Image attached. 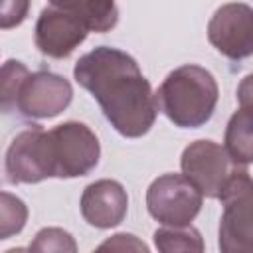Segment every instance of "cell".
Masks as SVG:
<instances>
[{"instance_id":"cell-17","label":"cell","mask_w":253,"mask_h":253,"mask_svg":"<svg viewBox=\"0 0 253 253\" xmlns=\"http://www.w3.org/2000/svg\"><path fill=\"white\" fill-rule=\"evenodd\" d=\"M28 67L18 61V59H8L4 65H2V79H0V85H2V109L8 113L12 111V103H14V97H16V91L20 87V83L24 81V77L28 75Z\"/></svg>"},{"instance_id":"cell-18","label":"cell","mask_w":253,"mask_h":253,"mask_svg":"<svg viewBox=\"0 0 253 253\" xmlns=\"http://www.w3.org/2000/svg\"><path fill=\"white\" fill-rule=\"evenodd\" d=\"M32 0H0V28L10 30L20 26L28 12Z\"/></svg>"},{"instance_id":"cell-20","label":"cell","mask_w":253,"mask_h":253,"mask_svg":"<svg viewBox=\"0 0 253 253\" xmlns=\"http://www.w3.org/2000/svg\"><path fill=\"white\" fill-rule=\"evenodd\" d=\"M239 107H253V73L245 75L237 85Z\"/></svg>"},{"instance_id":"cell-8","label":"cell","mask_w":253,"mask_h":253,"mask_svg":"<svg viewBox=\"0 0 253 253\" xmlns=\"http://www.w3.org/2000/svg\"><path fill=\"white\" fill-rule=\"evenodd\" d=\"M210 43L227 59L253 55V8L243 2L219 6L208 22Z\"/></svg>"},{"instance_id":"cell-15","label":"cell","mask_w":253,"mask_h":253,"mask_svg":"<svg viewBox=\"0 0 253 253\" xmlns=\"http://www.w3.org/2000/svg\"><path fill=\"white\" fill-rule=\"evenodd\" d=\"M0 200V239H8L24 229L28 219V208L20 198L12 196L10 192H2Z\"/></svg>"},{"instance_id":"cell-16","label":"cell","mask_w":253,"mask_h":253,"mask_svg":"<svg viewBox=\"0 0 253 253\" xmlns=\"http://www.w3.org/2000/svg\"><path fill=\"white\" fill-rule=\"evenodd\" d=\"M30 251H77L73 235L61 227H43L36 233L28 247Z\"/></svg>"},{"instance_id":"cell-1","label":"cell","mask_w":253,"mask_h":253,"mask_svg":"<svg viewBox=\"0 0 253 253\" xmlns=\"http://www.w3.org/2000/svg\"><path fill=\"white\" fill-rule=\"evenodd\" d=\"M73 77L93 95L105 119L125 138H138L152 128L158 115L156 93L126 51L99 45L77 59Z\"/></svg>"},{"instance_id":"cell-5","label":"cell","mask_w":253,"mask_h":253,"mask_svg":"<svg viewBox=\"0 0 253 253\" xmlns=\"http://www.w3.org/2000/svg\"><path fill=\"white\" fill-rule=\"evenodd\" d=\"M202 202L204 194L184 174H162L146 190L148 213L162 225H190Z\"/></svg>"},{"instance_id":"cell-6","label":"cell","mask_w":253,"mask_h":253,"mask_svg":"<svg viewBox=\"0 0 253 253\" xmlns=\"http://www.w3.org/2000/svg\"><path fill=\"white\" fill-rule=\"evenodd\" d=\"M180 168L182 174L206 198H219L227 180L245 166L237 164L229 156L225 146L208 138H200L184 148Z\"/></svg>"},{"instance_id":"cell-10","label":"cell","mask_w":253,"mask_h":253,"mask_svg":"<svg viewBox=\"0 0 253 253\" xmlns=\"http://www.w3.org/2000/svg\"><path fill=\"white\" fill-rule=\"evenodd\" d=\"M83 219L97 229L117 227L128 210V196L121 182L103 178L91 182L79 200Z\"/></svg>"},{"instance_id":"cell-9","label":"cell","mask_w":253,"mask_h":253,"mask_svg":"<svg viewBox=\"0 0 253 253\" xmlns=\"http://www.w3.org/2000/svg\"><path fill=\"white\" fill-rule=\"evenodd\" d=\"M89 32L91 30L87 28V24L77 16L55 6H49L43 8L38 16L34 42L43 55L63 59L69 57L75 51V47H79L85 42Z\"/></svg>"},{"instance_id":"cell-7","label":"cell","mask_w":253,"mask_h":253,"mask_svg":"<svg viewBox=\"0 0 253 253\" xmlns=\"http://www.w3.org/2000/svg\"><path fill=\"white\" fill-rule=\"evenodd\" d=\"M73 99L71 83L53 71H34L20 83L12 111H18L26 119H53L63 113Z\"/></svg>"},{"instance_id":"cell-13","label":"cell","mask_w":253,"mask_h":253,"mask_svg":"<svg viewBox=\"0 0 253 253\" xmlns=\"http://www.w3.org/2000/svg\"><path fill=\"white\" fill-rule=\"evenodd\" d=\"M223 142L237 164H253V107H239V111L229 117Z\"/></svg>"},{"instance_id":"cell-2","label":"cell","mask_w":253,"mask_h":253,"mask_svg":"<svg viewBox=\"0 0 253 253\" xmlns=\"http://www.w3.org/2000/svg\"><path fill=\"white\" fill-rule=\"evenodd\" d=\"M219 87L211 71L186 63L166 75L156 91L158 109L180 128L204 126L217 105Z\"/></svg>"},{"instance_id":"cell-12","label":"cell","mask_w":253,"mask_h":253,"mask_svg":"<svg viewBox=\"0 0 253 253\" xmlns=\"http://www.w3.org/2000/svg\"><path fill=\"white\" fill-rule=\"evenodd\" d=\"M51 6L65 10L87 24L91 32H111L119 22V8L115 0H47Z\"/></svg>"},{"instance_id":"cell-4","label":"cell","mask_w":253,"mask_h":253,"mask_svg":"<svg viewBox=\"0 0 253 253\" xmlns=\"http://www.w3.org/2000/svg\"><path fill=\"white\" fill-rule=\"evenodd\" d=\"M223 211L217 245L223 253H253V178L235 172L219 194Z\"/></svg>"},{"instance_id":"cell-11","label":"cell","mask_w":253,"mask_h":253,"mask_svg":"<svg viewBox=\"0 0 253 253\" xmlns=\"http://www.w3.org/2000/svg\"><path fill=\"white\" fill-rule=\"evenodd\" d=\"M42 134L43 128L40 125H32L14 136L4 160L8 184H38L47 178L42 152Z\"/></svg>"},{"instance_id":"cell-3","label":"cell","mask_w":253,"mask_h":253,"mask_svg":"<svg viewBox=\"0 0 253 253\" xmlns=\"http://www.w3.org/2000/svg\"><path fill=\"white\" fill-rule=\"evenodd\" d=\"M101 144L97 134L79 121H65L43 130V160L47 178H79L97 168Z\"/></svg>"},{"instance_id":"cell-19","label":"cell","mask_w":253,"mask_h":253,"mask_svg":"<svg viewBox=\"0 0 253 253\" xmlns=\"http://www.w3.org/2000/svg\"><path fill=\"white\" fill-rule=\"evenodd\" d=\"M99 249H121V251L136 249V251H148V247L142 241H138L136 235H132V233H117L111 239H107L105 243H101Z\"/></svg>"},{"instance_id":"cell-14","label":"cell","mask_w":253,"mask_h":253,"mask_svg":"<svg viewBox=\"0 0 253 253\" xmlns=\"http://www.w3.org/2000/svg\"><path fill=\"white\" fill-rule=\"evenodd\" d=\"M154 245L162 253L174 251H204L202 233L190 225H164L154 231Z\"/></svg>"}]
</instances>
